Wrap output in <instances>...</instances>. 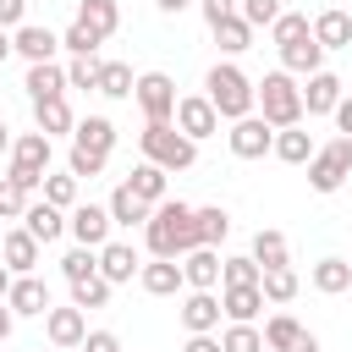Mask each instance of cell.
I'll return each mask as SVG.
<instances>
[{"label": "cell", "mask_w": 352, "mask_h": 352, "mask_svg": "<svg viewBox=\"0 0 352 352\" xmlns=\"http://www.w3.org/2000/svg\"><path fill=\"white\" fill-rule=\"evenodd\" d=\"M143 242H148L154 258H182V253L204 248V242H198V209L182 204V198L154 204V214H148V226H143Z\"/></svg>", "instance_id": "obj_1"}, {"label": "cell", "mask_w": 352, "mask_h": 352, "mask_svg": "<svg viewBox=\"0 0 352 352\" xmlns=\"http://www.w3.org/2000/svg\"><path fill=\"white\" fill-rule=\"evenodd\" d=\"M204 94H209V104H214L226 121H242V116H253V110H258V82H248L231 60H226V66H214V72L204 77Z\"/></svg>", "instance_id": "obj_2"}, {"label": "cell", "mask_w": 352, "mask_h": 352, "mask_svg": "<svg viewBox=\"0 0 352 352\" xmlns=\"http://www.w3.org/2000/svg\"><path fill=\"white\" fill-rule=\"evenodd\" d=\"M258 116L280 132V126H302V88L292 82V72H264L258 82Z\"/></svg>", "instance_id": "obj_3"}, {"label": "cell", "mask_w": 352, "mask_h": 352, "mask_svg": "<svg viewBox=\"0 0 352 352\" xmlns=\"http://www.w3.org/2000/svg\"><path fill=\"white\" fill-rule=\"evenodd\" d=\"M138 143H143V160H154V165H165V170H187V165L198 160V143H192L182 126H170V121H148V126L138 132Z\"/></svg>", "instance_id": "obj_4"}, {"label": "cell", "mask_w": 352, "mask_h": 352, "mask_svg": "<svg viewBox=\"0 0 352 352\" xmlns=\"http://www.w3.org/2000/svg\"><path fill=\"white\" fill-rule=\"evenodd\" d=\"M16 187H44V176H50V132H22L16 143H11V170H6Z\"/></svg>", "instance_id": "obj_5"}, {"label": "cell", "mask_w": 352, "mask_h": 352, "mask_svg": "<svg viewBox=\"0 0 352 352\" xmlns=\"http://www.w3.org/2000/svg\"><path fill=\"white\" fill-rule=\"evenodd\" d=\"M346 176H352V138H330L324 148H314V160H308V187L314 192H336Z\"/></svg>", "instance_id": "obj_6"}, {"label": "cell", "mask_w": 352, "mask_h": 352, "mask_svg": "<svg viewBox=\"0 0 352 352\" xmlns=\"http://www.w3.org/2000/svg\"><path fill=\"white\" fill-rule=\"evenodd\" d=\"M231 154L236 160H264V154H275V126L253 110V116H242V121H231Z\"/></svg>", "instance_id": "obj_7"}, {"label": "cell", "mask_w": 352, "mask_h": 352, "mask_svg": "<svg viewBox=\"0 0 352 352\" xmlns=\"http://www.w3.org/2000/svg\"><path fill=\"white\" fill-rule=\"evenodd\" d=\"M132 99L143 104L148 121H176V82H170L165 72H143L138 88H132Z\"/></svg>", "instance_id": "obj_8"}, {"label": "cell", "mask_w": 352, "mask_h": 352, "mask_svg": "<svg viewBox=\"0 0 352 352\" xmlns=\"http://www.w3.org/2000/svg\"><path fill=\"white\" fill-rule=\"evenodd\" d=\"M110 204H72L66 209V231L82 242V248H104L110 242Z\"/></svg>", "instance_id": "obj_9"}, {"label": "cell", "mask_w": 352, "mask_h": 352, "mask_svg": "<svg viewBox=\"0 0 352 352\" xmlns=\"http://www.w3.org/2000/svg\"><path fill=\"white\" fill-rule=\"evenodd\" d=\"M176 126L198 143V138L220 132V110L209 104V94H187V99H176Z\"/></svg>", "instance_id": "obj_10"}, {"label": "cell", "mask_w": 352, "mask_h": 352, "mask_svg": "<svg viewBox=\"0 0 352 352\" xmlns=\"http://www.w3.org/2000/svg\"><path fill=\"white\" fill-rule=\"evenodd\" d=\"M44 336H50V346H82L88 341V319H82V308L72 302V308H50L44 314Z\"/></svg>", "instance_id": "obj_11"}, {"label": "cell", "mask_w": 352, "mask_h": 352, "mask_svg": "<svg viewBox=\"0 0 352 352\" xmlns=\"http://www.w3.org/2000/svg\"><path fill=\"white\" fill-rule=\"evenodd\" d=\"M38 248H44V242H38V236H33L28 226H22V231H6V236H0V258L11 264V275H33V270H38Z\"/></svg>", "instance_id": "obj_12"}, {"label": "cell", "mask_w": 352, "mask_h": 352, "mask_svg": "<svg viewBox=\"0 0 352 352\" xmlns=\"http://www.w3.org/2000/svg\"><path fill=\"white\" fill-rule=\"evenodd\" d=\"M280 72H292V77H314V72H324V44L308 33V38H297V44H280Z\"/></svg>", "instance_id": "obj_13"}, {"label": "cell", "mask_w": 352, "mask_h": 352, "mask_svg": "<svg viewBox=\"0 0 352 352\" xmlns=\"http://www.w3.org/2000/svg\"><path fill=\"white\" fill-rule=\"evenodd\" d=\"M138 280H143V292H148V297H176V292L187 286L182 258H154V264H143V270H138Z\"/></svg>", "instance_id": "obj_14"}, {"label": "cell", "mask_w": 352, "mask_h": 352, "mask_svg": "<svg viewBox=\"0 0 352 352\" xmlns=\"http://www.w3.org/2000/svg\"><path fill=\"white\" fill-rule=\"evenodd\" d=\"M11 44H16V55L33 66V60H55V50H60V38L50 33V28H38V22H22L16 33H11Z\"/></svg>", "instance_id": "obj_15"}, {"label": "cell", "mask_w": 352, "mask_h": 352, "mask_svg": "<svg viewBox=\"0 0 352 352\" xmlns=\"http://www.w3.org/2000/svg\"><path fill=\"white\" fill-rule=\"evenodd\" d=\"M336 104H341V77L336 72H314L308 88H302V110L308 116H336Z\"/></svg>", "instance_id": "obj_16"}, {"label": "cell", "mask_w": 352, "mask_h": 352, "mask_svg": "<svg viewBox=\"0 0 352 352\" xmlns=\"http://www.w3.org/2000/svg\"><path fill=\"white\" fill-rule=\"evenodd\" d=\"M143 264H138V248L132 242H104L99 248V275L110 280V286H121V280H132Z\"/></svg>", "instance_id": "obj_17"}, {"label": "cell", "mask_w": 352, "mask_h": 352, "mask_svg": "<svg viewBox=\"0 0 352 352\" xmlns=\"http://www.w3.org/2000/svg\"><path fill=\"white\" fill-rule=\"evenodd\" d=\"M182 275H187L192 292H214V286H220V253H214V248H192V253H182Z\"/></svg>", "instance_id": "obj_18"}, {"label": "cell", "mask_w": 352, "mask_h": 352, "mask_svg": "<svg viewBox=\"0 0 352 352\" xmlns=\"http://www.w3.org/2000/svg\"><path fill=\"white\" fill-rule=\"evenodd\" d=\"M220 297L214 292H187V302H182V324H187V336H204V330H214L220 324Z\"/></svg>", "instance_id": "obj_19"}, {"label": "cell", "mask_w": 352, "mask_h": 352, "mask_svg": "<svg viewBox=\"0 0 352 352\" xmlns=\"http://www.w3.org/2000/svg\"><path fill=\"white\" fill-rule=\"evenodd\" d=\"M6 302H11V314H50V286L38 275H16Z\"/></svg>", "instance_id": "obj_20"}, {"label": "cell", "mask_w": 352, "mask_h": 352, "mask_svg": "<svg viewBox=\"0 0 352 352\" xmlns=\"http://www.w3.org/2000/svg\"><path fill=\"white\" fill-rule=\"evenodd\" d=\"M22 88H28L33 104H38V99H55V94H66V66H55V60H33Z\"/></svg>", "instance_id": "obj_21"}, {"label": "cell", "mask_w": 352, "mask_h": 352, "mask_svg": "<svg viewBox=\"0 0 352 352\" xmlns=\"http://www.w3.org/2000/svg\"><path fill=\"white\" fill-rule=\"evenodd\" d=\"M22 226H28L38 242H55V236L66 231V209H55L50 198H38V204H28V209H22Z\"/></svg>", "instance_id": "obj_22"}, {"label": "cell", "mask_w": 352, "mask_h": 352, "mask_svg": "<svg viewBox=\"0 0 352 352\" xmlns=\"http://www.w3.org/2000/svg\"><path fill=\"white\" fill-rule=\"evenodd\" d=\"M148 214H154V204H148V198H138L126 182L110 192V220H116V226H148Z\"/></svg>", "instance_id": "obj_23"}, {"label": "cell", "mask_w": 352, "mask_h": 352, "mask_svg": "<svg viewBox=\"0 0 352 352\" xmlns=\"http://www.w3.org/2000/svg\"><path fill=\"white\" fill-rule=\"evenodd\" d=\"M220 308H226V319L253 324V314L264 308V292L258 286H220Z\"/></svg>", "instance_id": "obj_24"}, {"label": "cell", "mask_w": 352, "mask_h": 352, "mask_svg": "<svg viewBox=\"0 0 352 352\" xmlns=\"http://www.w3.org/2000/svg\"><path fill=\"white\" fill-rule=\"evenodd\" d=\"M314 38H319L324 50H352V16L336 11V6L319 11V16H314Z\"/></svg>", "instance_id": "obj_25"}, {"label": "cell", "mask_w": 352, "mask_h": 352, "mask_svg": "<svg viewBox=\"0 0 352 352\" xmlns=\"http://www.w3.org/2000/svg\"><path fill=\"white\" fill-rule=\"evenodd\" d=\"M33 121H38V132H50V138H60V132H72L77 121H72V104H66V94H55V99H38L33 104Z\"/></svg>", "instance_id": "obj_26"}, {"label": "cell", "mask_w": 352, "mask_h": 352, "mask_svg": "<svg viewBox=\"0 0 352 352\" xmlns=\"http://www.w3.org/2000/svg\"><path fill=\"white\" fill-rule=\"evenodd\" d=\"M72 143H77V148H94V154H110V148H116V126H110L104 116H88V121L72 126Z\"/></svg>", "instance_id": "obj_27"}, {"label": "cell", "mask_w": 352, "mask_h": 352, "mask_svg": "<svg viewBox=\"0 0 352 352\" xmlns=\"http://www.w3.org/2000/svg\"><path fill=\"white\" fill-rule=\"evenodd\" d=\"M165 165H154V160H143V165H132V176H126V187L138 192V198H148V204H165Z\"/></svg>", "instance_id": "obj_28"}, {"label": "cell", "mask_w": 352, "mask_h": 352, "mask_svg": "<svg viewBox=\"0 0 352 352\" xmlns=\"http://www.w3.org/2000/svg\"><path fill=\"white\" fill-rule=\"evenodd\" d=\"M275 160H286V165H308V160H314V138H308L302 126H280V132H275Z\"/></svg>", "instance_id": "obj_29"}, {"label": "cell", "mask_w": 352, "mask_h": 352, "mask_svg": "<svg viewBox=\"0 0 352 352\" xmlns=\"http://www.w3.org/2000/svg\"><path fill=\"white\" fill-rule=\"evenodd\" d=\"M77 22H88L99 38H110V33L121 28V6H116V0H82V6H77Z\"/></svg>", "instance_id": "obj_30"}, {"label": "cell", "mask_w": 352, "mask_h": 352, "mask_svg": "<svg viewBox=\"0 0 352 352\" xmlns=\"http://www.w3.org/2000/svg\"><path fill=\"white\" fill-rule=\"evenodd\" d=\"M132 88H138V77H132L126 60H104L99 66V94L104 99H132Z\"/></svg>", "instance_id": "obj_31"}, {"label": "cell", "mask_w": 352, "mask_h": 352, "mask_svg": "<svg viewBox=\"0 0 352 352\" xmlns=\"http://www.w3.org/2000/svg\"><path fill=\"white\" fill-rule=\"evenodd\" d=\"M314 286H319L324 297H341V292L352 286V264H346V258H319V264H314Z\"/></svg>", "instance_id": "obj_32"}, {"label": "cell", "mask_w": 352, "mask_h": 352, "mask_svg": "<svg viewBox=\"0 0 352 352\" xmlns=\"http://www.w3.org/2000/svg\"><path fill=\"white\" fill-rule=\"evenodd\" d=\"M258 292H264V302H292V297H297V270H292V264L264 270V275H258Z\"/></svg>", "instance_id": "obj_33"}, {"label": "cell", "mask_w": 352, "mask_h": 352, "mask_svg": "<svg viewBox=\"0 0 352 352\" xmlns=\"http://www.w3.org/2000/svg\"><path fill=\"white\" fill-rule=\"evenodd\" d=\"M226 236H231V214H226L220 204H204V209H198V242L214 248V242H226Z\"/></svg>", "instance_id": "obj_34"}, {"label": "cell", "mask_w": 352, "mask_h": 352, "mask_svg": "<svg viewBox=\"0 0 352 352\" xmlns=\"http://www.w3.org/2000/svg\"><path fill=\"white\" fill-rule=\"evenodd\" d=\"M264 264L248 253V258H220V286H258Z\"/></svg>", "instance_id": "obj_35"}, {"label": "cell", "mask_w": 352, "mask_h": 352, "mask_svg": "<svg viewBox=\"0 0 352 352\" xmlns=\"http://www.w3.org/2000/svg\"><path fill=\"white\" fill-rule=\"evenodd\" d=\"M297 336H302V324H297L292 314H275V319L264 324V346H270V352H292Z\"/></svg>", "instance_id": "obj_36"}, {"label": "cell", "mask_w": 352, "mask_h": 352, "mask_svg": "<svg viewBox=\"0 0 352 352\" xmlns=\"http://www.w3.org/2000/svg\"><path fill=\"white\" fill-rule=\"evenodd\" d=\"M270 33H275V50H280V44H297V38H308V33H314V22H308L302 11H280V16L270 22Z\"/></svg>", "instance_id": "obj_37"}, {"label": "cell", "mask_w": 352, "mask_h": 352, "mask_svg": "<svg viewBox=\"0 0 352 352\" xmlns=\"http://www.w3.org/2000/svg\"><path fill=\"white\" fill-rule=\"evenodd\" d=\"M214 44H220V50H226V55H242V50H248V44H253V28H248V22H242V16H226V22H220V28H214Z\"/></svg>", "instance_id": "obj_38"}, {"label": "cell", "mask_w": 352, "mask_h": 352, "mask_svg": "<svg viewBox=\"0 0 352 352\" xmlns=\"http://www.w3.org/2000/svg\"><path fill=\"white\" fill-rule=\"evenodd\" d=\"M60 275H66V280H88V275H99V248H82V242H77V248L60 258Z\"/></svg>", "instance_id": "obj_39"}, {"label": "cell", "mask_w": 352, "mask_h": 352, "mask_svg": "<svg viewBox=\"0 0 352 352\" xmlns=\"http://www.w3.org/2000/svg\"><path fill=\"white\" fill-rule=\"evenodd\" d=\"M72 302H77V308H104V302H110V280H104V275L72 280Z\"/></svg>", "instance_id": "obj_40"}, {"label": "cell", "mask_w": 352, "mask_h": 352, "mask_svg": "<svg viewBox=\"0 0 352 352\" xmlns=\"http://www.w3.org/2000/svg\"><path fill=\"white\" fill-rule=\"evenodd\" d=\"M99 66H104V60H94V55H72L66 88H94V94H99Z\"/></svg>", "instance_id": "obj_41"}, {"label": "cell", "mask_w": 352, "mask_h": 352, "mask_svg": "<svg viewBox=\"0 0 352 352\" xmlns=\"http://www.w3.org/2000/svg\"><path fill=\"white\" fill-rule=\"evenodd\" d=\"M253 258H258L264 270L286 264V236H280V231H258V236H253Z\"/></svg>", "instance_id": "obj_42"}, {"label": "cell", "mask_w": 352, "mask_h": 352, "mask_svg": "<svg viewBox=\"0 0 352 352\" xmlns=\"http://www.w3.org/2000/svg\"><path fill=\"white\" fill-rule=\"evenodd\" d=\"M220 346H226V352H264V330H253V324H236V319H231V330L220 336Z\"/></svg>", "instance_id": "obj_43"}, {"label": "cell", "mask_w": 352, "mask_h": 352, "mask_svg": "<svg viewBox=\"0 0 352 352\" xmlns=\"http://www.w3.org/2000/svg\"><path fill=\"white\" fill-rule=\"evenodd\" d=\"M236 16H242L248 28H270V22L280 16V0H236Z\"/></svg>", "instance_id": "obj_44"}, {"label": "cell", "mask_w": 352, "mask_h": 352, "mask_svg": "<svg viewBox=\"0 0 352 352\" xmlns=\"http://www.w3.org/2000/svg\"><path fill=\"white\" fill-rule=\"evenodd\" d=\"M44 198L55 204V209H72L77 204V176L66 170V176H44Z\"/></svg>", "instance_id": "obj_45"}, {"label": "cell", "mask_w": 352, "mask_h": 352, "mask_svg": "<svg viewBox=\"0 0 352 352\" xmlns=\"http://www.w3.org/2000/svg\"><path fill=\"white\" fill-rule=\"evenodd\" d=\"M22 209H28V187L0 176V220H22Z\"/></svg>", "instance_id": "obj_46"}, {"label": "cell", "mask_w": 352, "mask_h": 352, "mask_svg": "<svg viewBox=\"0 0 352 352\" xmlns=\"http://www.w3.org/2000/svg\"><path fill=\"white\" fill-rule=\"evenodd\" d=\"M60 44H66V50H72V55H94V50H99V44H104V38H99V33H94V28H88V22H72V28H66V38H60Z\"/></svg>", "instance_id": "obj_47"}, {"label": "cell", "mask_w": 352, "mask_h": 352, "mask_svg": "<svg viewBox=\"0 0 352 352\" xmlns=\"http://www.w3.org/2000/svg\"><path fill=\"white\" fill-rule=\"evenodd\" d=\"M104 160H110V154H94V148H77V143H72V160H66V170L82 182V176H99V170H104Z\"/></svg>", "instance_id": "obj_48"}, {"label": "cell", "mask_w": 352, "mask_h": 352, "mask_svg": "<svg viewBox=\"0 0 352 352\" xmlns=\"http://www.w3.org/2000/svg\"><path fill=\"white\" fill-rule=\"evenodd\" d=\"M226 16H236V0H204V22L209 28H220Z\"/></svg>", "instance_id": "obj_49"}, {"label": "cell", "mask_w": 352, "mask_h": 352, "mask_svg": "<svg viewBox=\"0 0 352 352\" xmlns=\"http://www.w3.org/2000/svg\"><path fill=\"white\" fill-rule=\"evenodd\" d=\"M82 352H121V341H116L110 330H88V341H82Z\"/></svg>", "instance_id": "obj_50"}, {"label": "cell", "mask_w": 352, "mask_h": 352, "mask_svg": "<svg viewBox=\"0 0 352 352\" xmlns=\"http://www.w3.org/2000/svg\"><path fill=\"white\" fill-rule=\"evenodd\" d=\"M28 16V0H0V28H22Z\"/></svg>", "instance_id": "obj_51"}, {"label": "cell", "mask_w": 352, "mask_h": 352, "mask_svg": "<svg viewBox=\"0 0 352 352\" xmlns=\"http://www.w3.org/2000/svg\"><path fill=\"white\" fill-rule=\"evenodd\" d=\"M182 352H226L220 341H214V330H204V336H187V346Z\"/></svg>", "instance_id": "obj_52"}, {"label": "cell", "mask_w": 352, "mask_h": 352, "mask_svg": "<svg viewBox=\"0 0 352 352\" xmlns=\"http://www.w3.org/2000/svg\"><path fill=\"white\" fill-rule=\"evenodd\" d=\"M336 126H341V138H352V99L341 94V104H336Z\"/></svg>", "instance_id": "obj_53"}, {"label": "cell", "mask_w": 352, "mask_h": 352, "mask_svg": "<svg viewBox=\"0 0 352 352\" xmlns=\"http://www.w3.org/2000/svg\"><path fill=\"white\" fill-rule=\"evenodd\" d=\"M11 324H16V314H11V302H6V297H0V341H6V336H11Z\"/></svg>", "instance_id": "obj_54"}, {"label": "cell", "mask_w": 352, "mask_h": 352, "mask_svg": "<svg viewBox=\"0 0 352 352\" xmlns=\"http://www.w3.org/2000/svg\"><path fill=\"white\" fill-rule=\"evenodd\" d=\"M292 352H319V336H314V330H302V336H297V346H292Z\"/></svg>", "instance_id": "obj_55"}, {"label": "cell", "mask_w": 352, "mask_h": 352, "mask_svg": "<svg viewBox=\"0 0 352 352\" xmlns=\"http://www.w3.org/2000/svg\"><path fill=\"white\" fill-rule=\"evenodd\" d=\"M11 280H16V275H11V264H6V258H0V297H6V292H11Z\"/></svg>", "instance_id": "obj_56"}, {"label": "cell", "mask_w": 352, "mask_h": 352, "mask_svg": "<svg viewBox=\"0 0 352 352\" xmlns=\"http://www.w3.org/2000/svg\"><path fill=\"white\" fill-rule=\"evenodd\" d=\"M11 50H16V44H11V33H6V28H0V60H6V55H11Z\"/></svg>", "instance_id": "obj_57"}, {"label": "cell", "mask_w": 352, "mask_h": 352, "mask_svg": "<svg viewBox=\"0 0 352 352\" xmlns=\"http://www.w3.org/2000/svg\"><path fill=\"white\" fill-rule=\"evenodd\" d=\"M0 154H11V126L0 121Z\"/></svg>", "instance_id": "obj_58"}, {"label": "cell", "mask_w": 352, "mask_h": 352, "mask_svg": "<svg viewBox=\"0 0 352 352\" xmlns=\"http://www.w3.org/2000/svg\"><path fill=\"white\" fill-rule=\"evenodd\" d=\"M160 11H182V6H192V0H154Z\"/></svg>", "instance_id": "obj_59"}, {"label": "cell", "mask_w": 352, "mask_h": 352, "mask_svg": "<svg viewBox=\"0 0 352 352\" xmlns=\"http://www.w3.org/2000/svg\"><path fill=\"white\" fill-rule=\"evenodd\" d=\"M50 352H66V346H50Z\"/></svg>", "instance_id": "obj_60"}, {"label": "cell", "mask_w": 352, "mask_h": 352, "mask_svg": "<svg viewBox=\"0 0 352 352\" xmlns=\"http://www.w3.org/2000/svg\"><path fill=\"white\" fill-rule=\"evenodd\" d=\"M0 236H6V231H0Z\"/></svg>", "instance_id": "obj_61"}]
</instances>
